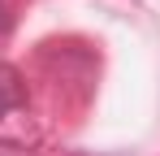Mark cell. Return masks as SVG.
<instances>
[{
	"mask_svg": "<svg viewBox=\"0 0 160 156\" xmlns=\"http://www.w3.org/2000/svg\"><path fill=\"white\" fill-rule=\"evenodd\" d=\"M22 100H26V82H22V74H18L13 65H0V117L13 113V108H22Z\"/></svg>",
	"mask_w": 160,
	"mask_h": 156,
	"instance_id": "1",
	"label": "cell"
}]
</instances>
